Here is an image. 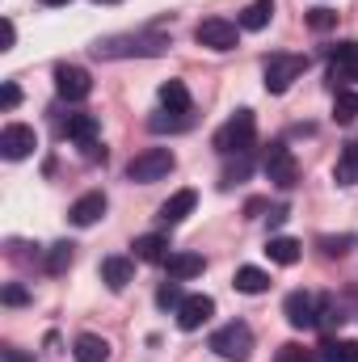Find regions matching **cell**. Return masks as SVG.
Listing matches in <instances>:
<instances>
[{
	"label": "cell",
	"mask_w": 358,
	"mask_h": 362,
	"mask_svg": "<svg viewBox=\"0 0 358 362\" xmlns=\"http://www.w3.org/2000/svg\"><path fill=\"white\" fill-rule=\"evenodd\" d=\"M253 135H258L253 110H236V114L215 131V148H219L224 156H236V152H249V148H253Z\"/></svg>",
	"instance_id": "cell-1"
},
{
	"label": "cell",
	"mask_w": 358,
	"mask_h": 362,
	"mask_svg": "<svg viewBox=\"0 0 358 362\" xmlns=\"http://www.w3.org/2000/svg\"><path fill=\"white\" fill-rule=\"evenodd\" d=\"M211 350L228 362H245L253 354V329L245 320H232V325H224V329L211 333Z\"/></svg>",
	"instance_id": "cell-2"
},
{
	"label": "cell",
	"mask_w": 358,
	"mask_h": 362,
	"mask_svg": "<svg viewBox=\"0 0 358 362\" xmlns=\"http://www.w3.org/2000/svg\"><path fill=\"white\" fill-rule=\"evenodd\" d=\"M304 72H308V55H291V51L270 55L266 68H262V76H266V93H287Z\"/></svg>",
	"instance_id": "cell-3"
},
{
	"label": "cell",
	"mask_w": 358,
	"mask_h": 362,
	"mask_svg": "<svg viewBox=\"0 0 358 362\" xmlns=\"http://www.w3.org/2000/svg\"><path fill=\"white\" fill-rule=\"evenodd\" d=\"M173 152L169 148H148V152H139L131 165H127V177L131 181H139V185H148V181H161V177H169L173 173Z\"/></svg>",
	"instance_id": "cell-4"
},
{
	"label": "cell",
	"mask_w": 358,
	"mask_h": 362,
	"mask_svg": "<svg viewBox=\"0 0 358 362\" xmlns=\"http://www.w3.org/2000/svg\"><path fill=\"white\" fill-rule=\"evenodd\" d=\"M236 38H241V21H228V17H207L194 30V42L207 51H232Z\"/></svg>",
	"instance_id": "cell-5"
},
{
	"label": "cell",
	"mask_w": 358,
	"mask_h": 362,
	"mask_svg": "<svg viewBox=\"0 0 358 362\" xmlns=\"http://www.w3.org/2000/svg\"><path fill=\"white\" fill-rule=\"evenodd\" d=\"M282 316L291 329H316L321 325V295L312 291H291L287 303H282Z\"/></svg>",
	"instance_id": "cell-6"
},
{
	"label": "cell",
	"mask_w": 358,
	"mask_h": 362,
	"mask_svg": "<svg viewBox=\"0 0 358 362\" xmlns=\"http://www.w3.org/2000/svg\"><path fill=\"white\" fill-rule=\"evenodd\" d=\"M266 177L278 185V189H291L295 181H299V165H295V152L287 148V144H270L266 148Z\"/></svg>",
	"instance_id": "cell-7"
},
{
	"label": "cell",
	"mask_w": 358,
	"mask_h": 362,
	"mask_svg": "<svg viewBox=\"0 0 358 362\" xmlns=\"http://www.w3.org/2000/svg\"><path fill=\"white\" fill-rule=\"evenodd\" d=\"M34 148H38L34 127H25V122H8V127L0 131V156H4V160H25Z\"/></svg>",
	"instance_id": "cell-8"
},
{
	"label": "cell",
	"mask_w": 358,
	"mask_h": 362,
	"mask_svg": "<svg viewBox=\"0 0 358 362\" xmlns=\"http://www.w3.org/2000/svg\"><path fill=\"white\" fill-rule=\"evenodd\" d=\"M55 93H59L64 101H85L93 93V76L85 68H76V64H59V68H55Z\"/></svg>",
	"instance_id": "cell-9"
},
{
	"label": "cell",
	"mask_w": 358,
	"mask_h": 362,
	"mask_svg": "<svg viewBox=\"0 0 358 362\" xmlns=\"http://www.w3.org/2000/svg\"><path fill=\"white\" fill-rule=\"evenodd\" d=\"M211 316H215V299H211V295H185L181 308H178V325L185 329V333L202 329Z\"/></svg>",
	"instance_id": "cell-10"
},
{
	"label": "cell",
	"mask_w": 358,
	"mask_h": 362,
	"mask_svg": "<svg viewBox=\"0 0 358 362\" xmlns=\"http://www.w3.org/2000/svg\"><path fill=\"white\" fill-rule=\"evenodd\" d=\"M329 76H333V85H337V81H342V85L358 81V42H337V47H333Z\"/></svg>",
	"instance_id": "cell-11"
},
{
	"label": "cell",
	"mask_w": 358,
	"mask_h": 362,
	"mask_svg": "<svg viewBox=\"0 0 358 362\" xmlns=\"http://www.w3.org/2000/svg\"><path fill=\"white\" fill-rule=\"evenodd\" d=\"M101 215H105V194H101V189H89V194H81V198L72 202V211H68V219H72L76 228H93Z\"/></svg>",
	"instance_id": "cell-12"
},
{
	"label": "cell",
	"mask_w": 358,
	"mask_h": 362,
	"mask_svg": "<svg viewBox=\"0 0 358 362\" xmlns=\"http://www.w3.org/2000/svg\"><path fill=\"white\" fill-rule=\"evenodd\" d=\"M165 266H169V278L173 282H185V278H198V274L207 270V257L202 253H169Z\"/></svg>",
	"instance_id": "cell-13"
},
{
	"label": "cell",
	"mask_w": 358,
	"mask_h": 362,
	"mask_svg": "<svg viewBox=\"0 0 358 362\" xmlns=\"http://www.w3.org/2000/svg\"><path fill=\"white\" fill-rule=\"evenodd\" d=\"M194 202H198V194H194V189H178V194L161 206V215H156V219H161L165 228H173V223H181V219L194 211Z\"/></svg>",
	"instance_id": "cell-14"
},
{
	"label": "cell",
	"mask_w": 358,
	"mask_h": 362,
	"mask_svg": "<svg viewBox=\"0 0 358 362\" xmlns=\"http://www.w3.org/2000/svg\"><path fill=\"white\" fill-rule=\"evenodd\" d=\"M131 278H135L131 257H105V262H101V282H105L110 291H127Z\"/></svg>",
	"instance_id": "cell-15"
},
{
	"label": "cell",
	"mask_w": 358,
	"mask_h": 362,
	"mask_svg": "<svg viewBox=\"0 0 358 362\" xmlns=\"http://www.w3.org/2000/svg\"><path fill=\"white\" fill-rule=\"evenodd\" d=\"M72 354H76V362H110V341L97 337V333H81Z\"/></svg>",
	"instance_id": "cell-16"
},
{
	"label": "cell",
	"mask_w": 358,
	"mask_h": 362,
	"mask_svg": "<svg viewBox=\"0 0 358 362\" xmlns=\"http://www.w3.org/2000/svg\"><path fill=\"white\" fill-rule=\"evenodd\" d=\"M135 257L139 262H165L169 257V236H161V232H148V236H135Z\"/></svg>",
	"instance_id": "cell-17"
},
{
	"label": "cell",
	"mask_w": 358,
	"mask_h": 362,
	"mask_svg": "<svg viewBox=\"0 0 358 362\" xmlns=\"http://www.w3.org/2000/svg\"><path fill=\"white\" fill-rule=\"evenodd\" d=\"M64 135H68V139H76L81 148H89V144H97V118H93V114H68Z\"/></svg>",
	"instance_id": "cell-18"
},
{
	"label": "cell",
	"mask_w": 358,
	"mask_h": 362,
	"mask_svg": "<svg viewBox=\"0 0 358 362\" xmlns=\"http://www.w3.org/2000/svg\"><path fill=\"white\" fill-rule=\"evenodd\" d=\"M299 253H304V245L291 240V236H270V245H266V257L274 262V266H295Z\"/></svg>",
	"instance_id": "cell-19"
},
{
	"label": "cell",
	"mask_w": 358,
	"mask_h": 362,
	"mask_svg": "<svg viewBox=\"0 0 358 362\" xmlns=\"http://www.w3.org/2000/svg\"><path fill=\"white\" fill-rule=\"evenodd\" d=\"M333 181H337V185H358V139H350V144L342 148V156H337V165H333Z\"/></svg>",
	"instance_id": "cell-20"
},
{
	"label": "cell",
	"mask_w": 358,
	"mask_h": 362,
	"mask_svg": "<svg viewBox=\"0 0 358 362\" xmlns=\"http://www.w3.org/2000/svg\"><path fill=\"white\" fill-rule=\"evenodd\" d=\"M232 286H236L241 295H262V291H270V274L258 270V266H241L236 278H232Z\"/></svg>",
	"instance_id": "cell-21"
},
{
	"label": "cell",
	"mask_w": 358,
	"mask_h": 362,
	"mask_svg": "<svg viewBox=\"0 0 358 362\" xmlns=\"http://www.w3.org/2000/svg\"><path fill=\"white\" fill-rule=\"evenodd\" d=\"M321 362H358V341H350V337H329L321 346Z\"/></svg>",
	"instance_id": "cell-22"
},
{
	"label": "cell",
	"mask_w": 358,
	"mask_h": 362,
	"mask_svg": "<svg viewBox=\"0 0 358 362\" xmlns=\"http://www.w3.org/2000/svg\"><path fill=\"white\" fill-rule=\"evenodd\" d=\"M161 105H165L169 114H190V89H185L181 81H165V85H161Z\"/></svg>",
	"instance_id": "cell-23"
},
{
	"label": "cell",
	"mask_w": 358,
	"mask_h": 362,
	"mask_svg": "<svg viewBox=\"0 0 358 362\" xmlns=\"http://www.w3.org/2000/svg\"><path fill=\"white\" fill-rule=\"evenodd\" d=\"M270 17H274V4L270 0H253L245 13H241V30H249V34H258V30H266Z\"/></svg>",
	"instance_id": "cell-24"
},
{
	"label": "cell",
	"mask_w": 358,
	"mask_h": 362,
	"mask_svg": "<svg viewBox=\"0 0 358 362\" xmlns=\"http://www.w3.org/2000/svg\"><path fill=\"white\" fill-rule=\"evenodd\" d=\"M72 262H76V245H72V240H59V245H51V253H47V274H64Z\"/></svg>",
	"instance_id": "cell-25"
},
{
	"label": "cell",
	"mask_w": 358,
	"mask_h": 362,
	"mask_svg": "<svg viewBox=\"0 0 358 362\" xmlns=\"http://www.w3.org/2000/svg\"><path fill=\"white\" fill-rule=\"evenodd\" d=\"M358 118V93L342 89L337 93V101H333V122H342V127H350Z\"/></svg>",
	"instance_id": "cell-26"
},
{
	"label": "cell",
	"mask_w": 358,
	"mask_h": 362,
	"mask_svg": "<svg viewBox=\"0 0 358 362\" xmlns=\"http://www.w3.org/2000/svg\"><path fill=\"white\" fill-rule=\"evenodd\" d=\"M148 127H152L156 135H165V131H185V127H190V114H169V110H165V114H152Z\"/></svg>",
	"instance_id": "cell-27"
},
{
	"label": "cell",
	"mask_w": 358,
	"mask_h": 362,
	"mask_svg": "<svg viewBox=\"0 0 358 362\" xmlns=\"http://www.w3.org/2000/svg\"><path fill=\"white\" fill-rule=\"evenodd\" d=\"M249 169H253V160H249V152H236V160L224 169V185H232V181H245L249 177Z\"/></svg>",
	"instance_id": "cell-28"
},
{
	"label": "cell",
	"mask_w": 358,
	"mask_h": 362,
	"mask_svg": "<svg viewBox=\"0 0 358 362\" xmlns=\"http://www.w3.org/2000/svg\"><path fill=\"white\" fill-rule=\"evenodd\" d=\"M342 320H346V316H342V303L321 295V325H325V329H333V325H342Z\"/></svg>",
	"instance_id": "cell-29"
},
{
	"label": "cell",
	"mask_w": 358,
	"mask_h": 362,
	"mask_svg": "<svg viewBox=\"0 0 358 362\" xmlns=\"http://www.w3.org/2000/svg\"><path fill=\"white\" fill-rule=\"evenodd\" d=\"M274 362H321V354H308L304 346H295V341H291V346H282V350H278V358H274Z\"/></svg>",
	"instance_id": "cell-30"
},
{
	"label": "cell",
	"mask_w": 358,
	"mask_h": 362,
	"mask_svg": "<svg viewBox=\"0 0 358 362\" xmlns=\"http://www.w3.org/2000/svg\"><path fill=\"white\" fill-rule=\"evenodd\" d=\"M308 25H312L316 34H325V30L337 25V13H329V8H312V13H308Z\"/></svg>",
	"instance_id": "cell-31"
},
{
	"label": "cell",
	"mask_w": 358,
	"mask_h": 362,
	"mask_svg": "<svg viewBox=\"0 0 358 362\" xmlns=\"http://www.w3.org/2000/svg\"><path fill=\"white\" fill-rule=\"evenodd\" d=\"M181 299H185V295H181L178 282H165V286L156 291V303H161V308H181Z\"/></svg>",
	"instance_id": "cell-32"
},
{
	"label": "cell",
	"mask_w": 358,
	"mask_h": 362,
	"mask_svg": "<svg viewBox=\"0 0 358 362\" xmlns=\"http://www.w3.org/2000/svg\"><path fill=\"white\" fill-rule=\"evenodd\" d=\"M350 236H321V249L329 253V257H342V253H350Z\"/></svg>",
	"instance_id": "cell-33"
},
{
	"label": "cell",
	"mask_w": 358,
	"mask_h": 362,
	"mask_svg": "<svg viewBox=\"0 0 358 362\" xmlns=\"http://www.w3.org/2000/svg\"><path fill=\"white\" fill-rule=\"evenodd\" d=\"M0 299H4V303H8V308H21V303H30V291H25V286H17V282H13V286H4V295H0Z\"/></svg>",
	"instance_id": "cell-34"
},
{
	"label": "cell",
	"mask_w": 358,
	"mask_h": 362,
	"mask_svg": "<svg viewBox=\"0 0 358 362\" xmlns=\"http://www.w3.org/2000/svg\"><path fill=\"white\" fill-rule=\"evenodd\" d=\"M17 101H21V89H17L13 81H4V89H0V105H4V110H17Z\"/></svg>",
	"instance_id": "cell-35"
},
{
	"label": "cell",
	"mask_w": 358,
	"mask_h": 362,
	"mask_svg": "<svg viewBox=\"0 0 358 362\" xmlns=\"http://www.w3.org/2000/svg\"><path fill=\"white\" fill-rule=\"evenodd\" d=\"M0 42H4V51H13V42H17V25H13V21L0 25Z\"/></svg>",
	"instance_id": "cell-36"
},
{
	"label": "cell",
	"mask_w": 358,
	"mask_h": 362,
	"mask_svg": "<svg viewBox=\"0 0 358 362\" xmlns=\"http://www.w3.org/2000/svg\"><path fill=\"white\" fill-rule=\"evenodd\" d=\"M287 215H291L287 206H274V211H270V228H282V223H287Z\"/></svg>",
	"instance_id": "cell-37"
},
{
	"label": "cell",
	"mask_w": 358,
	"mask_h": 362,
	"mask_svg": "<svg viewBox=\"0 0 358 362\" xmlns=\"http://www.w3.org/2000/svg\"><path fill=\"white\" fill-rule=\"evenodd\" d=\"M4 358H8V362H25V354H17V350L8 346V350H4Z\"/></svg>",
	"instance_id": "cell-38"
},
{
	"label": "cell",
	"mask_w": 358,
	"mask_h": 362,
	"mask_svg": "<svg viewBox=\"0 0 358 362\" xmlns=\"http://www.w3.org/2000/svg\"><path fill=\"white\" fill-rule=\"evenodd\" d=\"M42 4H51V8H59V4H68V0H42Z\"/></svg>",
	"instance_id": "cell-39"
},
{
	"label": "cell",
	"mask_w": 358,
	"mask_h": 362,
	"mask_svg": "<svg viewBox=\"0 0 358 362\" xmlns=\"http://www.w3.org/2000/svg\"><path fill=\"white\" fill-rule=\"evenodd\" d=\"M97 4H122V0H97Z\"/></svg>",
	"instance_id": "cell-40"
}]
</instances>
